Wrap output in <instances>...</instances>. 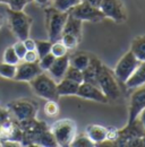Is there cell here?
<instances>
[{"label": "cell", "mask_w": 145, "mask_h": 147, "mask_svg": "<svg viewBox=\"0 0 145 147\" xmlns=\"http://www.w3.org/2000/svg\"><path fill=\"white\" fill-rule=\"evenodd\" d=\"M30 85L34 94L37 96L45 100L58 101L59 95L57 92V82L50 75L42 71L32 80H30Z\"/></svg>", "instance_id": "cell-1"}, {"label": "cell", "mask_w": 145, "mask_h": 147, "mask_svg": "<svg viewBox=\"0 0 145 147\" xmlns=\"http://www.w3.org/2000/svg\"><path fill=\"white\" fill-rule=\"evenodd\" d=\"M7 16H8V24L10 26V30L19 41H24L25 38L30 36V31L33 19L27 14H25L23 10H13L8 8Z\"/></svg>", "instance_id": "cell-2"}, {"label": "cell", "mask_w": 145, "mask_h": 147, "mask_svg": "<svg viewBox=\"0 0 145 147\" xmlns=\"http://www.w3.org/2000/svg\"><path fill=\"white\" fill-rule=\"evenodd\" d=\"M58 146H70L72 139L77 134L76 123L72 119H60L50 127Z\"/></svg>", "instance_id": "cell-3"}, {"label": "cell", "mask_w": 145, "mask_h": 147, "mask_svg": "<svg viewBox=\"0 0 145 147\" xmlns=\"http://www.w3.org/2000/svg\"><path fill=\"white\" fill-rule=\"evenodd\" d=\"M67 16H68V13L59 11L54 7L45 9V22H47L49 41L54 42L60 40Z\"/></svg>", "instance_id": "cell-4"}, {"label": "cell", "mask_w": 145, "mask_h": 147, "mask_svg": "<svg viewBox=\"0 0 145 147\" xmlns=\"http://www.w3.org/2000/svg\"><path fill=\"white\" fill-rule=\"evenodd\" d=\"M98 86L108 100H118L121 95L118 79L116 78L113 71H111L104 65H102L98 75Z\"/></svg>", "instance_id": "cell-5"}, {"label": "cell", "mask_w": 145, "mask_h": 147, "mask_svg": "<svg viewBox=\"0 0 145 147\" xmlns=\"http://www.w3.org/2000/svg\"><path fill=\"white\" fill-rule=\"evenodd\" d=\"M7 109L9 110L10 114L15 118L16 121H24L35 118L37 104L31 100L20 98L9 102L7 104Z\"/></svg>", "instance_id": "cell-6"}, {"label": "cell", "mask_w": 145, "mask_h": 147, "mask_svg": "<svg viewBox=\"0 0 145 147\" xmlns=\"http://www.w3.org/2000/svg\"><path fill=\"white\" fill-rule=\"evenodd\" d=\"M140 62L141 61L130 51L126 52L119 59V61L117 62L115 70H113V74H115L116 78L118 79V82L125 84V82L130 77V75L134 73V70L136 69V67L138 66Z\"/></svg>", "instance_id": "cell-7"}, {"label": "cell", "mask_w": 145, "mask_h": 147, "mask_svg": "<svg viewBox=\"0 0 145 147\" xmlns=\"http://www.w3.org/2000/svg\"><path fill=\"white\" fill-rule=\"evenodd\" d=\"M68 13L74 17L81 19L82 22H85V20H87V22H99V20H102L103 18H106L99 8L91 6L83 0L77 6L72 7Z\"/></svg>", "instance_id": "cell-8"}, {"label": "cell", "mask_w": 145, "mask_h": 147, "mask_svg": "<svg viewBox=\"0 0 145 147\" xmlns=\"http://www.w3.org/2000/svg\"><path fill=\"white\" fill-rule=\"evenodd\" d=\"M99 9L106 18H110L116 23H123L126 19V13L121 0H101Z\"/></svg>", "instance_id": "cell-9"}, {"label": "cell", "mask_w": 145, "mask_h": 147, "mask_svg": "<svg viewBox=\"0 0 145 147\" xmlns=\"http://www.w3.org/2000/svg\"><path fill=\"white\" fill-rule=\"evenodd\" d=\"M145 109V85L136 87L135 92L131 94L130 101H129V108H128V123H133L138 114Z\"/></svg>", "instance_id": "cell-10"}, {"label": "cell", "mask_w": 145, "mask_h": 147, "mask_svg": "<svg viewBox=\"0 0 145 147\" xmlns=\"http://www.w3.org/2000/svg\"><path fill=\"white\" fill-rule=\"evenodd\" d=\"M76 96L91 100V101H95V102H100V103H107L109 101L98 85L86 83V82H83L79 84Z\"/></svg>", "instance_id": "cell-11"}, {"label": "cell", "mask_w": 145, "mask_h": 147, "mask_svg": "<svg viewBox=\"0 0 145 147\" xmlns=\"http://www.w3.org/2000/svg\"><path fill=\"white\" fill-rule=\"evenodd\" d=\"M42 73V69L39 67L37 62H22L16 65V74L14 79L17 82H30L39 74Z\"/></svg>", "instance_id": "cell-12"}, {"label": "cell", "mask_w": 145, "mask_h": 147, "mask_svg": "<svg viewBox=\"0 0 145 147\" xmlns=\"http://www.w3.org/2000/svg\"><path fill=\"white\" fill-rule=\"evenodd\" d=\"M68 67H69V55H64V57L56 58L54 63L49 68L48 73L58 83L59 80H61L64 78V76H65L66 70H67Z\"/></svg>", "instance_id": "cell-13"}, {"label": "cell", "mask_w": 145, "mask_h": 147, "mask_svg": "<svg viewBox=\"0 0 145 147\" xmlns=\"http://www.w3.org/2000/svg\"><path fill=\"white\" fill-rule=\"evenodd\" d=\"M101 67H102L101 61L99 59L94 58V57H91L89 66L83 70L84 82L94 84V85H98V75L100 73Z\"/></svg>", "instance_id": "cell-14"}, {"label": "cell", "mask_w": 145, "mask_h": 147, "mask_svg": "<svg viewBox=\"0 0 145 147\" xmlns=\"http://www.w3.org/2000/svg\"><path fill=\"white\" fill-rule=\"evenodd\" d=\"M127 88H136L145 85V61H141L134 73L125 82Z\"/></svg>", "instance_id": "cell-15"}, {"label": "cell", "mask_w": 145, "mask_h": 147, "mask_svg": "<svg viewBox=\"0 0 145 147\" xmlns=\"http://www.w3.org/2000/svg\"><path fill=\"white\" fill-rule=\"evenodd\" d=\"M86 135L89 136L94 145H100L102 142L108 139V128L100 126V125H89L85 130Z\"/></svg>", "instance_id": "cell-16"}, {"label": "cell", "mask_w": 145, "mask_h": 147, "mask_svg": "<svg viewBox=\"0 0 145 147\" xmlns=\"http://www.w3.org/2000/svg\"><path fill=\"white\" fill-rule=\"evenodd\" d=\"M79 84L76 82H72L70 79L62 78L57 83V92L59 96H72L77 95Z\"/></svg>", "instance_id": "cell-17"}, {"label": "cell", "mask_w": 145, "mask_h": 147, "mask_svg": "<svg viewBox=\"0 0 145 147\" xmlns=\"http://www.w3.org/2000/svg\"><path fill=\"white\" fill-rule=\"evenodd\" d=\"M82 23L83 22L81 19L74 17L68 13L62 33H69V34H72L76 37H78L79 40H82Z\"/></svg>", "instance_id": "cell-18"}, {"label": "cell", "mask_w": 145, "mask_h": 147, "mask_svg": "<svg viewBox=\"0 0 145 147\" xmlns=\"http://www.w3.org/2000/svg\"><path fill=\"white\" fill-rule=\"evenodd\" d=\"M130 52L140 61H145V35H140L133 40Z\"/></svg>", "instance_id": "cell-19"}, {"label": "cell", "mask_w": 145, "mask_h": 147, "mask_svg": "<svg viewBox=\"0 0 145 147\" xmlns=\"http://www.w3.org/2000/svg\"><path fill=\"white\" fill-rule=\"evenodd\" d=\"M91 57L86 53H83V52H78V53H75L72 57H69V66L75 67L79 70H84L89 63H90Z\"/></svg>", "instance_id": "cell-20"}, {"label": "cell", "mask_w": 145, "mask_h": 147, "mask_svg": "<svg viewBox=\"0 0 145 147\" xmlns=\"http://www.w3.org/2000/svg\"><path fill=\"white\" fill-rule=\"evenodd\" d=\"M34 145H39V146H48V147H54L58 146L54 136L52 132L50 131V129H47L44 131H42L37 137L35 138V143Z\"/></svg>", "instance_id": "cell-21"}, {"label": "cell", "mask_w": 145, "mask_h": 147, "mask_svg": "<svg viewBox=\"0 0 145 147\" xmlns=\"http://www.w3.org/2000/svg\"><path fill=\"white\" fill-rule=\"evenodd\" d=\"M82 0H52V7L59 11L68 13L72 7L77 6Z\"/></svg>", "instance_id": "cell-22"}, {"label": "cell", "mask_w": 145, "mask_h": 147, "mask_svg": "<svg viewBox=\"0 0 145 147\" xmlns=\"http://www.w3.org/2000/svg\"><path fill=\"white\" fill-rule=\"evenodd\" d=\"M64 78H67V79H70L72 82H76L78 84L83 83L84 82V77H83V71L75 68V67H72L69 66L66 70V74L64 76Z\"/></svg>", "instance_id": "cell-23"}, {"label": "cell", "mask_w": 145, "mask_h": 147, "mask_svg": "<svg viewBox=\"0 0 145 147\" xmlns=\"http://www.w3.org/2000/svg\"><path fill=\"white\" fill-rule=\"evenodd\" d=\"M70 146H75V147H91L94 146L93 142L89 138V136L86 134H76L75 138L72 139Z\"/></svg>", "instance_id": "cell-24"}, {"label": "cell", "mask_w": 145, "mask_h": 147, "mask_svg": "<svg viewBox=\"0 0 145 147\" xmlns=\"http://www.w3.org/2000/svg\"><path fill=\"white\" fill-rule=\"evenodd\" d=\"M16 74V65H10L7 62H0V76L8 79H14Z\"/></svg>", "instance_id": "cell-25"}, {"label": "cell", "mask_w": 145, "mask_h": 147, "mask_svg": "<svg viewBox=\"0 0 145 147\" xmlns=\"http://www.w3.org/2000/svg\"><path fill=\"white\" fill-rule=\"evenodd\" d=\"M50 53L56 57V58H59V57H64L68 53V49L66 48V45L60 41H54L51 44V50H50Z\"/></svg>", "instance_id": "cell-26"}, {"label": "cell", "mask_w": 145, "mask_h": 147, "mask_svg": "<svg viewBox=\"0 0 145 147\" xmlns=\"http://www.w3.org/2000/svg\"><path fill=\"white\" fill-rule=\"evenodd\" d=\"M60 41L66 45V48L68 50H72V49H75L78 43H79V38L76 37L72 34H69V33H62L61 34V37H60Z\"/></svg>", "instance_id": "cell-27"}, {"label": "cell", "mask_w": 145, "mask_h": 147, "mask_svg": "<svg viewBox=\"0 0 145 147\" xmlns=\"http://www.w3.org/2000/svg\"><path fill=\"white\" fill-rule=\"evenodd\" d=\"M51 44H52L51 41H41V40L35 41V50L40 58L50 53Z\"/></svg>", "instance_id": "cell-28"}, {"label": "cell", "mask_w": 145, "mask_h": 147, "mask_svg": "<svg viewBox=\"0 0 145 147\" xmlns=\"http://www.w3.org/2000/svg\"><path fill=\"white\" fill-rule=\"evenodd\" d=\"M2 61L3 62H7V63H10V65H17L18 62L20 61L19 58L17 57L15 50L13 47H8L5 52H3V57H2Z\"/></svg>", "instance_id": "cell-29"}, {"label": "cell", "mask_w": 145, "mask_h": 147, "mask_svg": "<svg viewBox=\"0 0 145 147\" xmlns=\"http://www.w3.org/2000/svg\"><path fill=\"white\" fill-rule=\"evenodd\" d=\"M54 59H56V57L52 53H48V55H43V57H41L39 59L37 65L42 69V71H48L49 68L51 67V65L54 63Z\"/></svg>", "instance_id": "cell-30"}, {"label": "cell", "mask_w": 145, "mask_h": 147, "mask_svg": "<svg viewBox=\"0 0 145 147\" xmlns=\"http://www.w3.org/2000/svg\"><path fill=\"white\" fill-rule=\"evenodd\" d=\"M44 112L49 117H54L59 113V105L57 103V101L52 100H48V102L44 105Z\"/></svg>", "instance_id": "cell-31"}, {"label": "cell", "mask_w": 145, "mask_h": 147, "mask_svg": "<svg viewBox=\"0 0 145 147\" xmlns=\"http://www.w3.org/2000/svg\"><path fill=\"white\" fill-rule=\"evenodd\" d=\"M33 0H8V8L13 10H23L24 7Z\"/></svg>", "instance_id": "cell-32"}, {"label": "cell", "mask_w": 145, "mask_h": 147, "mask_svg": "<svg viewBox=\"0 0 145 147\" xmlns=\"http://www.w3.org/2000/svg\"><path fill=\"white\" fill-rule=\"evenodd\" d=\"M13 48H14V50H15L17 57L19 58V60H23L24 55H25L26 51H27L26 48H25V45H24V43H23V41H19V40H18L17 42L13 45Z\"/></svg>", "instance_id": "cell-33"}, {"label": "cell", "mask_w": 145, "mask_h": 147, "mask_svg": "<svg viewBox=\"0 0 145 147\" xmlns=\"http://www.w3.org/2000/svg\"><path fill=\"white\" fill-rule=\"evenodd\" d=\"M39 59H40V57L37 55L36 50H27L23 58V60L26 62H37Z\"/></svg>", "instance_id": "cell-34"}, {"label": "cell", "mask_w": 145, "mask_h": 147, "mask_svg": "<svg viewBox=\"0 0 145 147\" xmlns=\"http://www.w3.org/2000/svg\"><path fill=\"white\" fill-rule=\"evenodd\" d=\"M13 118V115L10 114V112L9 110L6 108H0V126L1 125H3L6 121H8V120H10Z\"/></svg>", "instance_id": "cell-35"}, {"label": "cell", "mask_w": 145, "mask_h": 147, "mask_svg": "<svg viewBox=\"0 0 145 147\" xmlns=\"http://www.w3.org/2000/svg\"><path fill=\"white\" fill-rule=\"evenodd\" d=\"M23 43H24L26 50H35V40L30 38V36L27 37V38H25L23 41Z\"/></svg>", "instance_id": "cell-36"}, {"label": "cell", "mask_w": 145, "mask_h": 147, "mask_svg": "<svg viewBox=\"0 0 145 147\" xmlns=\"http://www.w3.org/2000/svg\"><path fill=\"white\" fill-rule=\"evenodd\" d=\"M137 119H138V121L141 122V125H142L143 129L145 130V109H144V110H142V112L138 114Z\"/></svg>", "instance_id": "cell-37"}, {"label": "cell", "mask_w": 145, "mask_h": 147, "mask_svg": "<svg viewBox=\"0 0 145 147\" xmlns=\"http://www.w3.org/2000/svg\"><path fill=\"white\" fill-rule=\"evenodd\" d=\"M83 1L87 2L89 5L93 6V7H96V8H99L100 7V3H101V0H83Z\"/></svg>", "instance_id": "cell-38"}, {"label": "cell", "mask_w": 145, "mask_h": 147, "mask_svg": "<svg viewBox=\"0 0 145 147\" xmlns=\"http://www.w3.org/2000/svg\"><path fill=\"white\" fill-rule=\"evenodd\" d=\"M33 1L35 2L36 5L44 7V6H48V5L50 3V1H51V0H33Z\"/></svg>", "instance_id": "cell-39"}, {"label": "cell", "mask_w": 145, "mask_h": 147, "mask_svg": "<svg viewBox=\"0 0 145 147\" xmlns=\"http://www.w3.org/2000/svg\"><path fill=\"white\" fill-rule=\"evenodd\" d=\"M141 142H142V146H145V132L144 135L141 137Z\"/></svg>", "instance_id": "cell-40"}, {"label": "cell", "mask_w": 145, "mask_h": 147, "mask_svg": "<svg viewBox=\"0 0 145 147\" xmlns=\"http://www.w3.org/2000/svg\"><path fill=\"white\" fill-rule=\"evenodd\" d=\"M0 3H8V0H0Z\"/></svg>", "instance_id": "cell-41"}, {"label": "cell", "mask_w": 145, "mask_h": 147, "mask_svg": "<svg viewBox=\"0 0 145 147\" xmlns=\"http://www.w3.org/2000/svg\"><path fill=\"white\" fill-rule=\"evenodd\" d=\"M0 26H1V19H0Z\"/></svg>", "instance_id": "cell-42"}, {"label": "cell", "mask_w": 145, "mask_h": 147, "mask_svg": "<svg viewBox=\"0 0 145 147\" xmlns=\"http://www.w3.org/2000/svg\"><path fill=\"white\" fill-rule=\"evenodd\" d=\"M0 146H1V143H0Z\"/></svg>", "instance_id": "cell-43"}]
</instances>
